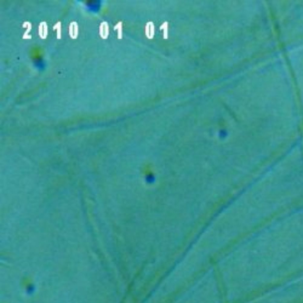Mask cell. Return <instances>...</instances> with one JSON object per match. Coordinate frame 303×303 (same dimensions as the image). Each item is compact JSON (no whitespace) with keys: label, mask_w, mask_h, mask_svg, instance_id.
<instances>
[{"label":"cell","mask_w":303,"mask_h":303,"mask_svg":"<svg viewBox=\"0 0 303 303\" xmlns=\"http://www.w3.org/2000/svg\"><path fill=\"white\" fill-rule=\"evenodd\" d=\"M108 34H109L108 23H107V22H102L101 26H100V35H101L103 39H107V38H108Z\"/></svg>","instance_id":"obj_1"},{"label":"cell","mask_w":303,"mask_h":303,"mask_svg":"<svg viewBox=\"0 0 303 303\" xmlns=\"http://www.w3.org/2000/svg\"><path fill=\"white\" fill-rule=\"evenodd\" d=\"M39 37L41 39H46L48 37V25L45 22H41L39 26Z\"/></svg>","instance_id":"obj_2"},{"label":"cell","mask_w":303,"mask_h":303,"mask_svg":"<svg viewBox=\"0 0 303 303\" xmlns=\"http://www.w3.org/2000/svg\"><path fill=\"white\" fill-rule=\"evenodd\" d=\"M78 32H79V31H78V25H77V22H72L71 26H69V34H71V38L77 39Z\"/></svg>","instance_id":"obj_3"},{"label":"cell","mask_w":303,"mask_h":303,"mask_svg":"<svg viewBox=\"0 0 303 303\" xmlns=\"http://www.w3.org/2000/svg\"><path fill=\"white\" fill-rule=\"evenodd\" d=\"M146 35L149 39H153V37H154V25L152 22H148L146 25Z\"/></svg>","instance_id":"obj_4"},{"label":"cell","mask_w":303,"mask_h":303,"mask_svg":"<svg viewBox=\"0 0 303 303\" xmlns=\"http://www.w3.org/2000/svg\"><path fill=\"white\" fill-rule=\"evenodd\" d=\"M23 27L26 28V32L23 34V38L25 39H31V35H29V32H31V28H32V25L29 22H25L23 23Z\"/></svg>","instance_id":"obj_5"},{"label":"cell","mask_w":303,"mask_h":303,"mask_svg":"<svg viewBox=\"0 0 303 303\" xmlns=\"http://www.w3.org/2000/svg\"><path fill=\"white\" fill-rule=\"evenodd\" d=\"M161 29H163V32H164V39H167V37H169V23H167V22H164V23L161 25Z\"/></svg>","instance_id":"obj_6"},{"label":"cell","mask_w":303,"mask_h":303,"mask_svg":"<svg viewBox=\"0 0 303 303\" xmlns=\"http://www.w3.org/2000/svg\"><path fill=\"white\" fill-rule=\"evenodd\" d=\"M114 29H117V31H118V38H119V39H121V38H123V23H121V22L117 23Z\"/></svg>","instance_id":"obj_7"},{"label":"cell","mask_w":303,"mask_h":303,"mask_svg":"<svg viewBox=\"0 0 303 303\" xmlns=\"http://www.w3.org/2000/svg\"><path fill=\"white\" fill-rule=\"evenodd\" d=\"M55 29L57 31V39L61 38V22H57L55 25Z\"/></svg>","instance_id":"obj_8"}]
</instances>
